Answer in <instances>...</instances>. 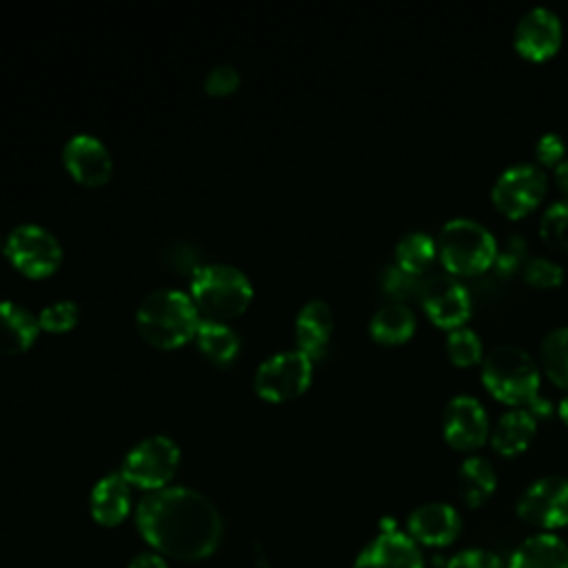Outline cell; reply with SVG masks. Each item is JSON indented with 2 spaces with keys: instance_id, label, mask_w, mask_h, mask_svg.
Segmentation results:
<instances>
[{
  "instance_id": "obj_1",
  "label": "cell",
  "mask_w": 568,
  "mask_h": 568,
  "mask_svg": "<svg viewBox=\"0 0 568 568\" xmlns=\"http://www.w3.org/2000/svg\"><path fill=\"white\" fill-rule=\"evenodd\" d=\"M135 524L151 548L178 561H202L222 541L217 508L189 486L149 490L135 508Z\"/></svg>"
},
{
  "instance_id": "obj_2",
  "label": "cell",
  "mask_w": 568,
  "mask_h": 568,
  "mask_svg": "<svg viewBox=\"0 0 568 568\" xmlns=\"http://www.w3.org/2000/svg\"><path fill=\"white\" fill-rule=\"evenodd\" d=\"M200 311L191 293L180 288H155L135 308L138 333L160 348H173L195 335Z\"/></svg>"
},
{
  "instance_id": "obj_3",
  "label": "cell",
  "mask_w": 568,
  "mask_h": 568,
  "mask_svg": "<svg viewBox=\"0 0 568 568\" xmlns=\"http://www.w3.org/2000/svg\"><path fill=\"white\" fill-rule=\"evenodd\" d=\"M437 255L446 273L455 277H470L493 268L497 242L488 226L479 220L455 215L439 229Z\"/></svg>"
},
{
  "instance_id": "obj_4",
  "label": "cell",
  "mask_w": 568,
  "mask_h": 568,
  "mask_svg": "<svg viewBox=\"0 0 568 568\" xmlns=\"http://www.w3.org/2000/svg\"><path fill=\"white\" fill-rule=\"evenodd\" d=\"M481 384L495 399L508 406H526L539 393L541 373L526 348L497 344L481 359Z\"/></svg>"
},
{
  "instance_id": "obj_5",
  "label": "cell",
  "mask_w": 568,
  "mask_h": 568,
  "mask_svg": "<svg viewBox=\"0 0 568 568\" xmlns=\"http://www.w3.org/2000/svg\"><path fill=\"white\" fill-rule=\"evenodd\" d=\"M191 297L204 317L226 320L240 315L251 297L253 286L244 271L233 264L204 262L191 275Z\"/></svg>"
},
{
  "instance_id": "obj_6",
  "label": "cell",
  "mask_w": 568,
  "mask_h": 568,
  "mask_svg": "<svg viewBox=\"0 0 568 568\" xmlns=\"http://www.w3.org/2000/svg\"><path fill=\"white\" fill-rule=\"evenodd\" d=\"M178 464H180L178 442L169 435L155 433V435L142 437L138 444H133L126 450L120 473L133 486H140L144 490H158L169 484V479L175 475Z\"/></svg>"
},
{
  "instance_id": "obj_7",
  "label": "cell",
  "mask_w": 568,
  "mask_h": 568,
  "mask_svg": "<svg viewBox=\"0 0 568 568\" xmlns=\"http://www.w3.org/2000/svg\"><path fill=\"white\" fill-rule=\"evenodd\" d=\"M546 171L535 162H515L506 166L490 186V200L499 213L510 220L528 215L546 195Z\"/></svg>"
},
{
  "instance_id": "obj_8",
  "label": "cell",
  "mask_w": 568,
  "mask_h": 568,
  "mask_svg": "<svg viewBox=\"0 0 568 568\" xmlns=\"http://www.w3.org/2000/svg\"><path fill=\"white\" fill-rule=\"evenodd\" d=\"M313 377V359L300 348H286L264 357L253 375V386L260 397L284 402L297 397Z\"/></svg>"
},
{
  "instance_id": "obj_9",
  "label": "cell",
  "mask_w": 568,
  "mask_h": 568,
  "mask_svg": "<svg viewBox=\"0 0 568 568\" xmlns=\"http://www.w3.org/2000/svg\"><path fill=\"white\" fill-rule=\"evenodd\" d=\"M4 255L29 277H44L62 262L60 240L38 222L13 226L4 240Z\"/></svg>"
},
{
  "instance_id": "obj_10",
  "label": "cell",
  "mask_w": 568,
  "mask_h": 568,
  "mask_svg": "<svg viewBox=\"0 0 568 568\" xmlns=\"http://www.w3.org/2000/svg\"><path fill=\"white\" fill-rule=\"evenodd\" d=\"M517 515L521 521L552 532L568 526V477L544 475L530 481L517 499Z\"/></svg>"
},
{
  "instance_id": "obj_11",
  "label": "cell",
  "mask_w": 568,
  "mask_h": 568,
  "mask_svg": "<svg viewBox=\"0 0 568 568\" xmlns=\"http://www.w3.org/2000/svg\"><path fill=\"white\" fill-rule=\"evenodd\" d=\"M422 306L428 320L446 331L464 326L473 311V297L466 284L450 275L437 273L430 275L422 286Z\"/></svg>"
},
{
  "instance_id": "obj_12",
  "label": "cell",
  "mask_w": 568,
  "mask_h": 568,
  "mask_svg": "<svg viewBox=\"0 0 568 568\" xmlns=\"http://www.w3.org/2000/svg\"><path fill=\"white\" fill-rule=\"evenodd\" d=\"M442 435L455 450H475L490 435V419L479 402L470 393L453 395L442 410Z\"/></svg>"
},
{
  "instance_id": "obj_13",
  "label": "cell",
  "mask_w": 568,
  "mask_h": 568,
  "mask_svg": "<svg viewBox=\"0 0 568 568\" xmlns=\"http://www.w3.org/2000/svg\"><path fill=\"white\" fill-rule=\"evenodd\" d=\"M561 40H564L561 20L550 7H544V4H537L524 11L513 31L515 51L530 62H544L552 58L559 51Z\"/></svg>"
},
{
  "instance_id": "obj_14",
  "label": "cell",
  "mask_w": 568,
  "mask_h": 568,
  "mask_svg": "<svg viewBox=\"0 0 568 568\" xmlns=\"http://www.w3.org/2000/svg\"><path fill=\"white\" fill-rule=\"evenodd\" d=\"M406 532L417 546L444 548L459 537L462 517L457 508L446 501H426L410 510Z\"/></svg>"
},
{
  "instance_id": "obj_15",
  "label": "cell",
  "mask_w": 568,
  "mask_h": 568,
  "mask_svg": "<svg viewBox=\"0 0 568 568\" xmlns=\"http://www.w3.org/2000/svg\"><path fill=\"white\" fill-rule=\"evenodd\" d=\"M62 162L67 171L82 184H104L113 171L111 151L93 133H73L62 146Z\"/></svg>"
},
{
  "instance_id": "obj_16",
  "label": "cell",
  "mask_w": 568,
  "mask_h": 568,
  "mask_svg": "<svg viewBox=\"0 0 568 568\" xmlns=\"http://www.w3.org/2000/svg\"><path fill=\"white\" fill-rule=\"evenodd\" d=\"M353 568H424V557L408 532L386 530L357 555Z\"/></svg>"
},
{
  "instance_id": "obj_17",
  "label": "cell",
  "mask_w": 568,
  "mask_h": 568,
  "mask_svg": "<svg viewBox=\"0 0 568 568\" xmlns=\"http://www.w3.org/2000/svg\"><path fill=\"white\" fill-rule=\"evenodd\" d=\"M333 335V308L328 302L313 297L302 304L295 315V339L297 348L304 351L311 359L326 355L328 342Z\"/></svg>"
},
{
  "instance_id": "obj_18",
  "label": "cell",
  "mask_w": 568,
  "mask_h": 568,
  "mask_svg": "<svg viewBox=\"0 0 568 568\" xmlns=\"http://www.w3.org/2000/svg\"><path fill=\"white\" fill-rule=\"evenodd\" d=\"M91 517L100 526H118L131 510V484L120 470L106 473L95 481L89 495Z\"/></svg>"
},
{
  "instance_id": "obj_19",
  "label": "cell",
  "mask_w": 568,
  "mask_h": 568,
  "mask_svg": "<svg viewBox=\"0 0 568 568\" xmlns=\"http://www.w3.org/2000/svg\"><path fill=\"white\" fill-rule=\"evenodd\" d=\"M537 430V419L526 406H513L504 410L490 426V446L504 457L519 455L528 448Z\"/></svg>"
},
{
  "instance_id": "obj_20",
  "label": "cell",
  "mask_w": 568,
  "mask_h": 568,
  "mask_svg": "<svg viewBox=\"0 0 568 568\" xmlns=\"http://www.w3.org/2000/svg\"><path fill=\"white\" fill-rule=\"evenodd\" d=\"M506 568H568V544L555 532H537L515 548Z\"/></svg>"
},
{
  "instance_id": "obj_21",
  "label": "cell",
  "mask_w": 568,
  "mask_h": 568,
  "mask_svg": "<svg viewBox=\"0 0 568 568\" xmlns=\"http://www.w3.org/2000/svg\"><path fill=\"white\" fill-rule=\"evenodd\" d=\"M417 328V317L413 313V308L402 302V300H393V302H384L382 306L375 308V313L368 320V333L375 342L379 344H404L413 337Z\"/></svg>"
},
{
  "instance_id": "obj_22",
  "label": "cell",
  "mask_w": 568,
  "mask_h": 568,
  "mask_svg": "<svg viewBox=\"0 0 568 568\" xmlns=\"http://www.w3.org/2000/svg\"><path fill=\"white\" fill-rule=\"evenodd\" d=\"M38 315L13 300H0V353L13 355L33 344L38 337Z\"/></svg>"
},
{
  "instance_id": "obj_23",
  "label": "cell",
  "mask_w": 568,
  "mask_h": 568,
  "mask_svg": "<svg viewBox=\"0 0 568 568\" xmlns=\"http://www.w3.org/2000/svg\"><path fill=\"white\" fill-rule=\"evenodd\" d=\"M497 488V473L490 459L481 455L466 457L457 468V493L470 508L484 506Z\"/></svg>"
},
{
  "instance_id": "obj_24",
  "label": "cell",
  "mask_w": 568,
  "mask_h": 568,
  "mask_svg": "<svg viewBox=\"0 0 568 568\" xmlns=\"http://www.w3.org/2000/svg\"><path fill=\"white\" fill-rule=\"evenodd\" d=\"M193 337L197 342V348L217 366L231 364L237 357L242 346V339L233 326L211 317L200 320Z\"/></svg>"
},
{
  "instance_id": "obj_25",
  "label": "cell",
  "mask_w": 568,
  "mask_h": 568,
  "mask_svg": "<svg viewBox=\"0 0 568 568\" xmlns=\"http://www.w3.org/2000/svg\"><path fill=\"white\" fill-rule=\"evenodd\" d=\"M437 255V240L426 231H408L395 244V264L406 273H424Z\"/></svg>"
},
{
  "instance_id": "obj_26",
  "label": "cell",
  "mask_w": 568,
  "mask_h": 568,
  "mask_svg": "<svg viewBox=\"0 0 568 568\" xmlns=\"http://www.w3.org/2000/svg\"><path fill=\"white\" fill-rule=\"evenodd\" d=\"M539 359L550 382L568 388V324L555 326L541 337Z\"/></svg>"
},
{
  "instance_id": "obj_27",
  "label": "cell",
  "mask_w": 568,
  "mask_h": 568,
  "mask_svg": "<svg viewBox=\"0 0 568 568\" xmlns=\"http://www.w3.org/2000/svg\"><path fill=\"white\" fill-rule=\"evenodd\" d=\"M539 235L552 251L568 253V197L550 202L539 217Z\"/></svg>"
},
{
  "instance_id": "obj_28",
  "label": "cell",
  "mask_w": 568,
  "mask_h": 568,
  "mask_svg": "<svg viewBox=\"0 0 568 568\" xmlns=\"http://www.w3.org/2000/svg\"><path fill=\"white\" fill-rule=\"evenodd\" d=\"M444 346H446L448 359L462 368L479 364L486 355L479 335L468 326H457V328L448 331Z\"/></svg>"
},
{
  "instance_id": "obj_29",
  "label": "cell",
  "mask_w": 568,
  "mask_h": 568,
  "mask_svg": "<svg viewBox=\"0 0 568 568\" xmlns=\"http://www.w3.org/2000/svg\"><path fill=\"white\" fill-rule=\"evenodd\" d=\"M521 275L535 288H555L564 282V266L546 255H532L521 264Z\"/></svg>"
},
{
  "instance_id": "obj_30",
  "label": "cell",
  "mask_w": 568,
  "mask_h": 568,
  "mask_svg": "<svg viewBox=\"0 0 568 568\" xmlns=\"http://www.w3.org/2000/svg\"><path fill=\"white\" fill-rule=\"evenodd\" d=\"M78 315H80L78 304L69 297H62L42 306L38 313V322L47 331H69L78 322Z\"/></svg>"
},
{
  "instance_id": "obj_31",
  "label": "cell",
  "mask_w": 568,
  "mask_h": 568,
  "mask_svg": "<svg viewBox=\"0 0 568 568\" xmlns=\"http://www.w3.org/2000/svg\"><path fill=\"white\" fill-rule=\"evenodd\" d=\"M164 264L178 273L193 275L204 262L197 246H193L186 240H175V242H169V246L164 248Z\"/></svg>"
},
{
  "instance_id": "obj_32",
  "label": "cell",
  "mask_w": 568,
  "mask_h": 568,
  "mask_svg": "<svg viewBox=\"0 0 568 568\" xmlns=\"http://www.w3.org/2000/svg\"><path fill=\"white\" fill-rule=\"evenodd\" d=\"M524 248H526V242L521 235H508L506 244L497 251L495 255V262H493V268L497 275H513L524 262Z\"/></svg>"
},
{
  "instance_id": "obj_33",
  "label": "cell",
  "mask_w": 568,
  "mask_h": 568,
  "mask_svg": "<svg viewBox=\"0 0 568 568\" xmlns=\"http://www.w3.org/2000/svg\"><path fill=\"white\" fill-rule=\"evenodd\" d=\"M240 84V73L233 64L229 62H222V64H215L206 78H204V89L211 93V95H226L231 91H235Z\"/></svg>"
},
{
  "instance_id": "obj_34",
  "label": "cell",
  "mask_w": 568,
  "mask_h": 568,
  "mask_svg": "<svg viewBox=\"0 0 568 568\" xmlns=\"http://www.w3.org/2000/svg\"><path fill=\"white\" fill-rule=\"evenodd\" d=\"M535 158L539 166H555L566 158V140L555 133V131H546L539 135L537 144H535Z\"/></svg>"
},
{
  "instance_id": "obj_35",
  "label": "cell",
  "mask_w": 568,
  "mask_h": 568,
  "mask_svg": "<svg viewBox=\"0 0 568 568\" xmlns=\"http://www.w3.org/2000/svg\"><path fill=\"white\" fill-rule=\"evenodd\" d=\"M446 568H506L504 561L486 548H466L450 557Z\"/></svg>"
},
{
  "instance_id": "obj_36",
  "label": "cell",
  "mask_w": 568,
  "mask_h": 568,
  "mask_svg": "<svg viewBox=\"0 0 568 568\" xmlns=\"http://www.w3.org/2000/svg\"><path fill=\"white\" fill-rule=\"evenodd\" d=\"M382 284H384V291L395 295V297H406L410 293L417 291V275L413 273H406L404 268H399L397 264H388L382 273Z\"/></svg>"
},
{
  "instance_id": "obj_37",
  "label": "cell",
  "mask_w": 568,
  "mask_h": 568,
  "mask_svg": "<svg viewBox=\"0 0 568 568\" xmlns=\"http://www.w3.org/2000/svg\"><path fill=\"white\" fill-rule=\"evenodd\" d=\"M526 408L530 410V415L535 417V419H539V417H548V415H552V410H555V406H552V402L548 399V397H541L539 393L526 404Z\"/></svg>"
},
{
  "instance_id": "obj_38",
  "label": "cell",
  "mask_w": 568,
  "mask_h": 568,
  "mask_svg": "<svg viewBox=\"0 0 568 568\" xmlns=\"http://www.w3.org/2000/svg\"><path fill=\"white\" fill-rule=\"evenodd\" d=\"M552 180H555V186L564 193V197H568V158H564L559 164L552 166Z\"/></svg>"
},
{
  "instance_id": "obj_39",
  "label": "cell",
  "mask_w": 568,
  "mask_h": 568,
  "mask_svg": "<svg viewBox=\"0 0 568 568\" xmlns=\"http://www.w3.org/2000/svg\"><path fill=\"white\" fill-rule=\"evenodd\" d=\"M129 568H166V564H164V559H162L160 555L146 552V555H138V557L129 564Z\"/></svg>"
},
{
  "instance_id": "obj_40",
  "label": "cell",
  "mask_w": 568,
  "mask_h": 568,
  "mask_svg": "<svg viewBox=\"0 0 568 568\" xmlns=\"http://www.w3.org/2000/svg\"><path fill=\"white\" fill-rule=\"evenodd\" d=\"M557 413H559V417L568 424V395H564L561 399H559V406H557Z\"/></svg>"
}]
</instances>
